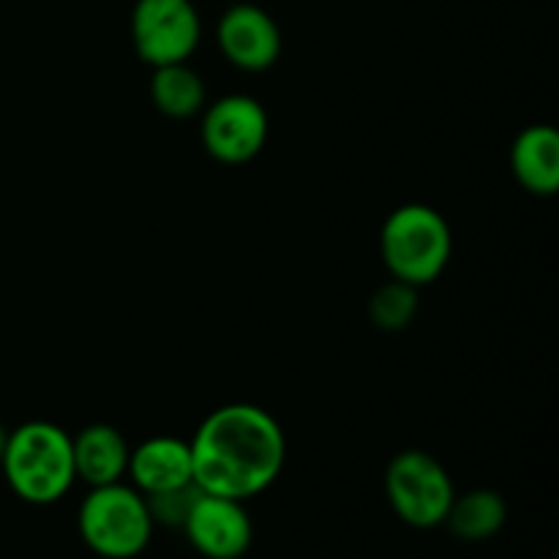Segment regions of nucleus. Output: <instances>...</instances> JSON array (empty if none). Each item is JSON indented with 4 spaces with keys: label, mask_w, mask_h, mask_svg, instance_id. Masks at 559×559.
<instances>
[{
    "label": "nucleus",
    "mask_w": 559,
    "mask_h": 559,
    "mask_svg": "<svg viewBox=\"0 0 559 559\" xmlns=\"http://www.w3.org/2000/svg\"><path fill=\"white\" fill-rule=\"evenodd\" d=\"M194 484L207 495L251 500L271 489L287 462V437L267 409L249 402L213 409L191 437Z\"/></svg>",
    "instance_id": "obj_1"
},
{
    "label": "nucleus",
    "mask_w": 559,
    "mask_h": 559,
    "mask_svg": "<svg viewBox=\"0 0 559 559\" xmlns=\"http://www.w3.org/2000/svg\"><path fill=\"white\" fill-rule=\"evenodd\" d=\"M0 467L9 489L27 506H52L76 484L71 435L52 420H27L9 431Z\"/></svg>",
    "instance_id": "obj_2"
},
{
    "label": "nucleus",
    "mask_w": 559,
    "mask_h": 559,
    "mask_svg": "<svg viewBox=\"0 0 559 559\" xmlns=\"http://www.w3.org/2000/svg\"><path fill=\"white\" fill-rule=\"evenodd\" d=\"M380 254L391 278L426 287L445 273L453 257L448 218L424 202H407L388 213L380 229Z\"/></svg>",
    "instance_id": "obj_3"
},
{
    "label": "nucleus",
    "mask_w": 559,
    "mask_h": 559,
    "mask_svg": "<svg viewBox=\"0 0 559 559\" xmlns=\"http://www.w3.org/2000/svg\"><path fill=\"white\" fill-rule=\"evenodd\" d=\"M153 516L147 500L123 480L93 486L76 513V530L93 555L104 559H134L151 546Z\"/></svg>",
    "instance_id": "obj_4"
},
{
    "label": "nucleus",
    "mask_w": 559,
    "mask_h": 559,
    "mask_svg": "<svg viewBox=\"0 0 559 559\" xmlns=\"http://www.w3.org/2000/svg\"><path fill=\"white\" fill-rule=\"evenodd\" d=\"M385 497L393 513L415 530H435L445 524L456 500L451 473L431 453L409 448L396 453L385 469Z\"/></svg>",
    "instance_id": "obj_5"
},
{
    "label": "nucleus",
    "mask_w": 559,
    "mask_h": 559,
    "mask_svg": "<svg viewBox=\"0 0 559 559\" xmlns=\"http://www.w3.org/2000/svg\"><path fill=\"white\" fill-rule=\"evenodd\" d=\"M131 41L151 69L186 63L202 41L200 11L191 0H136L131 9Z\"/></svg>",
    "instance_id": "obj_6"
},
{
    "label": "nucleus",
    "mask_w": 559,
    "mask_h": 559,
    "mask_svg": "<svg viewBox=\"0 0 559 559\" xmlns=\"http://www.w3.org/2000/svg\"><path fill=\"white\" fill-rule=\"evenodd\" d=\"M271 131L265 107L260 98L246 96V93H227L216 98L202 115L200 136L207 156L218 164H249L262 153Z\"/></svg>",
    "instance_id": "obj_7"
},
{
    "label": "nucleus",
    "mask_w": 559,
    "mask_h": 559,
    "mask_svg": "<svg viewBox=\"0 0 559 559\" xmlns=\"http://www.w3.org/2000/svg\"><path fill=\"white\" fill-rule=\"evenodd\" d=\"M180 530L205 559H240L254 540V524L243 502L207 491H200Z\"/></svg>",
    "instance_id": "obj_8"
},
{
    "label": "nucleus",
    "mask_w": 559,
    "mask_h": 559,
    "mask_svg": "<svg viewBox=\"0 0 559 559\" xmlns=\"http://www.w3.org/2000/svg\"><path fill=\"white\" fill-rule=\"evenodd\" d=\"M216 41L224 58L240 71H267L282 58V31L262 5L235 3L216 25Z\"/></svg>",
    "instance_id": "obj_9"
},
{
    "label": "nucleus",
    "mask_w": 559,
    "mask_h": 559,
    "mask_svg": "<svg viewBox=\"0 0 559 559\" xmlns=\"http://www.w3.org/2000/svg\"><path fill=\"white\" fill-rule=\"evenodd\" d=\"M126 475L131 478V486L145 497L194 484L191 445L180 437H151V440L131 448L129 473Z\"/></svg>",
    "instance_id": "obj_10"
},
{
    "label": "nucleus",
    "mask_w": 559,
    "mask_h": 559,
    "mask_svg": "<svg viewBox=\"0 0 559 559\" xmlns=\"http://www.w3.org/2000/svg\"><path fill=\"white\" fill-rule=\"evenodd\" d=\"M76 480L93 486H107L123 480L129 473L131 445L123 431L109 424H91L71 437Z\"/></svg>",
    "instance_id": "obj_11"
},
{
    "label": "nucleus",
    "mask_w": 559,
    "mask_h": 559,
    "mask_svg": "<svg viewBox=\"0 0 559 559\" xmlns=\"http://www.w3.org/2000/svg\"><path fill=\"white\" fill-rule=\"evenodd\" d=\"M511 173L524 191L555 197L559 189V134L555 126L535 123L516 134L511 145Z\"/></svg>",
    "instance_id": "obj_12"
},
{
    "label": "nucleus",
    "mask_w": 559,
    "mask_h": 559,
    "mask_svg": "<svg viewBox=\"0 0 559 559\" xmlns=\"http://www.w3.org/2000/svg\"><path fill=\"white\" fill-rule=\"evenodd\" d=\"M506 522L508 506L502 495H497L495 489H475L462 497L456 495L445 519L448 530L459 540H467V544H480V540L495 538V535L502 533Z\"/></svg>",
    "instance_id": "obj_13"
},
{
    "label": "nucleus",
    "mask_w": 559,
    "mask_h": 559,
    "mask_svg": "<svg viewBox=\"0 0 559 559\" xmlns=\"http://www.w3.org/2000/svg\"><path fill=\"white\" fill-rule=\"evenodd\" d=\"M151 98L162 115L173 120L194 118L205 109V82L189 63H169L153 69Z\"/></svg>",
    "instance_id": "obj_14"
},
{
    "label": "nucleus",
    "mask_w": 559,
    "mask_h": 559,
    "mask_svg": "<svg viewBox=\"0 0 559 559\" xmlns=\"http://www.w3.org/2000/svg\"><path fill=\"white\" fill-rule=\"evenodd\" d=\"M418 314V287L391 278L369 298V317L380 331H404Z\"/></svg>",
    "instance_id": "obj_15"
},
{
    "label": "nucleus",
    "mask_w": 559,
    "mask_h": 559,
    "mask_svg": "<svg viewBox=\"0 0 559 559\" xmlns=\"http://www.w3.org/2000/svg\"><path fill=\"white\" fill-rule=\"evenodd\" d=\"M200 486L189 484L180 489L158 491V495H147V511H151L153 524H169V527H183L186 516H189L191 506L200 497Z\"/></svg>",
    "instance_id": "obj_16"
},
{
    "label": "nucleus",
    "mask_w": 559,
    "mask_h": 559,
    "mask_svg": "<svg viewBox=\"0 0 559 559\" xmlns=\"http://www.w3.org/2000/svg\"><path fill=\"white\" fill-rule=\"evenodd\" d=\"M5 442H9V429H5L3 424H0V459H3V451H5Z\"/></svg>",
    "instance_id": "obj_17"
}]
</instances>
